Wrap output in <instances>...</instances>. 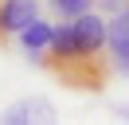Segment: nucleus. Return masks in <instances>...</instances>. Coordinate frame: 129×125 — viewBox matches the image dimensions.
Wrapping results in <instances>:
<instances>
[{
	"mask_svg": "<svg viewBox=\"0 0 129 125\" xmlns=\"http://www.w3.org/2000/svg\"><path fill=\"white\" fill-rule=\"evenodd\" d=\"M4 125H27V121H55V106L47 98H20L12 102L4 113H0Z\"/></svg>",
	"mask_w": 129,
	"mask_h": 125,
	"instance_id": "20e7f679",
	"label": "nucleus"
},
{
	"mask_svg": "<svg viewBox=\"0 0 129 125\" xmlns=\"http://www.w3.org/2000/svg\"><path fill=\"white\" fill-rule=\"evenodd\" d=\"M94 8H98V12H106V16H113V12H125L129 0H94Z\"/></svg>",
	"mask_w": 129,
	"mask_h": 125,
	"instance_id": "0eeeda50",
	"label": "nucleus"
},
{
	"mask_svg": "<svg viewBox=\"0 0 129 125\" xmlns=\"http://www.w3.org/2000/svg\"><path fill=\"white\" fill-rule=\"evenodd\" d=\"M16 39H20V47H24L27 62L47 67V51H51V39H55V23H47V20H31Z\"/></svg>",
	"mask_w": 129,
	"mask_h": 125,
	"instance_id": "7ed1b4c3",
	"label": "nucleus"
},
{
	"mask_svg": "<svg viewBox=\"0 0 129 125\" xmlns=\"http://www.w3.org/2000/svg\"><path fill=\"white\" fill-rule=\"evenodd\" d=\"M51 8H55L63 20H74V16L90 12V8H94V0H51Z\"/></svg>",
	"mask_w": 129,
	"mask_h": 125,
	"instance_id": "423d86ee",
	"label": "nucleus"
},
{
	"mask_svg": "<svg viewBox=\"0 0 129 125\" xmlns=\"http://www.w3.org/2000/svg\"><path fill=\"white\" fill-rule=\"evenodd\" d=\"M31 20H39L35 0H0V35H20Z\"/></svg>",
	"mask_w": 129,
	"mask_h": 125,
	"instance_id": "39448f33",
	"label": "nucleus"
},
{
	"mask_svg": "<svg viewBox=\"0 0 129 125\" xmlns=\"http://www.w3.org/2000/svg\"><path fill=\"white\" fill-rule=\"evenodd\" d=\"M106 12H82L74 20H63L55 27L47 51V70L71 90H86L98 94L110 78L113 62H110V47H106Z\"/></svg>",
	"mask_w": 129,
	"mask_h": 125,
	"instance_id": "f257e3e1",
	"label": "nucleus"
},
{
	"mask_svg": "<svg viewBox=\"0 0 129 125\" xmlns=\"http://www.w3.org/2000/svg\"><path fill=\"white\" fill-rule=\"evenodd\" d=\"M106 47H110L113 70L129 78V8L125 12H113L106 20Z\"/></svg>",
	"mask_w": 129,
	"mask_h": 125,
	"instance_id": "f03ea898",
	"label": "nucleus"
},
{
	"mask_svg": "<svg viewBox=\"0 0 129 125\" xmlns=\"http://www.w3.org/2000/svg\"><path fill=\"white\" fill-rule=\"evenodd\" d=\"M117 113H121V117H125V121H129V106H117Z\"/></svg>",
	"mask_w": 129,
	"mask_h": 125,
	"instance_id": "6e6552de",
	"label": "nucleus"
}]
</instances>
